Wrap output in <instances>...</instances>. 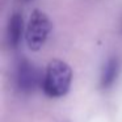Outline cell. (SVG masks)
Returning a JSON list of instances; mask_svg holds the SVG:
<instances>
[{
	"label": "cell",
	"instance_id": "6da1fadb",
	"mask_svg": "<svg viewBox=\"0 0 122 122\" xmlns=\"http://www.w3.org/2000/svg\"><path fill=\"white\" fill-rule=\"evenodd\" d=\"M72 81V70L68 63L61 59L49 62L43 74L42 89L50 98H59L67 95Z\"/></svg>",
	"mask_w": 122,
	"mask_h": 122
},
{
	"label": "cell",
	"instance_id": "7a4b0ae2",
	"mask_svg": "<svg viewBox=\"0 0 122 122\" xmlns=\"http://www.w3.org/2000/svg\"><path fill=\"white\" fill-rule=\"evenodd\" d=\"M51 30V22L45 12L36 9L30 13L25 28V42L29 50L40 51L47 41Z\"/></svg>",
	"mask_w": 122,
	"mask_h": 122
},
{
	"label": "cell",
	"instance_id": "3957f363",
	"mask_svg": "<svg viewBox=\"0 0 122 122\" xmlns=\"http://www.w3.org/2000/svg\"><path fill=\"white\" fill-rule=\"evenodd\" d=\"M43 75L40 68L29 59H20L15 68V84L19 92L24 95L33 93L38 87H42Z\"/></svg>",
	"mask_w": 122,
	"mask_h": 122
},
{
	"label": "cell",
	"instance_id": "277c9868",
	"mask_svg": "<svg viewBox=\"0 0 122 122\" xmlns=\"http://www.w3.org/2000/svg\"><path fill=\"white\" fill-rule=\"evenodd\" d=\"M121 67H122V63L118 56H112V58H109L105 62L102 71H101V77H100L101 88L109 89L117 81L119 72H121Z\"/></svg>",
	"mask_w": 122,
	"mask_h": 122
},
{
	"label": "cell",
	"instance_id": "5b68a950",
	"mask_svg": "<svg viewBox=\"0 0 122 122\" xmlns=\"http://www.w3.org/2000/svg\"><path fill=\"white\" fill-rule=\"evenodd\" d=\"M22 34H24V20L22 15L19 12H15L8 21V28H7V40L8 45L12 49H17L21 43Z\"/></svg>",
	"mask_w": 122,
	"mask_h": 122
}]
</instances>
